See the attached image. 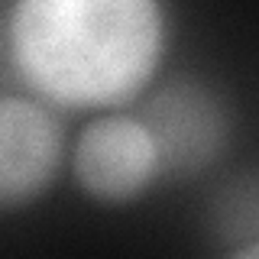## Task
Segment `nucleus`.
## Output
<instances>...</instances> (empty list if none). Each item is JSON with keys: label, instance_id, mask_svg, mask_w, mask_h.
Masks as SVG:
<instances>
[{"label": "nucleus", "instance_id": "423d86ee", "mask_svg": "<svg viewBox=\"0 0 259 259\" xmlns=\"http://www.w3.org/2000/svg\"><path fill=\"white\" fill-rule=\"evenodd\" d=\"M227 259H259V243H243V246H233Z\"/></svg>", "mask_w": 259, "mask_h": 259}, {"label": "nucleus", "instance_id": "f03ea898", "mask_svg": "<svg viewBox=\"0 0 259 259\" xmlns=\"http://www.w3.org/2000/svg\"><path fill=\"white\" fill-rule=\"evenodd\" d=\"M159 159L162 178H191L204 172L230 140L224 97L201 78H172L146 97L136 113Z\"/></svg>", "mask_w": 259, "mask_h": 259}, {"label": "nucleus", "instance_id": "7ed1b4c3", "mask_svg": "<svg viewBox=\"0 0 259 259\" xmlns=\"http://www.w3.org/2000/svg\"><path fill=\"white\" fill-rule=\"evenodd\" d=\"M71 165L81 191L101 204H130L159 178V159L136 113H101L75 140Z\"/></svg>", "mask_w": 259, "mask_h": 259}, {"label": "nucleus", "instance_id": "39448f33", "mask_svg": "<svg viewBox=\"0 0 259 259\" xmlns=\"http://www.w3.org/2000/svg\"><path fill=\"white\" fill-rule=\"evenodd\" d=\"M256 178L243 175L233 185L214 198V230L217 237L243 246V243H256L259 230V214H256Z\"/></svg>", "mask_w": 259, "mask_h": 259}, {"label": "nucleus", "instance_id": "20e7f679", "mask_svg": "<svg viewBox=\"0 0 259 259\" xmlns=\"http://www.w3.org/2000/svg\"><path fill=\"white\" fill-rule=\"evenodd\" d=\"M65 156L62 120L36 97L0 94V210H20L55 185Z\"/></svg>", "mask_w": 259, "mask_h": 259}, {"label": "nucleus", "instance_id": "f257e3e1", "mask_svg": "<svg viewBox=\"0 0 259 259\" xmlns=\"http://www.w3.org/2000/svg\"><path fill=\"white\" fill-rule=\"evenodd\" d=\"M7 42L20 81L46 107L107 110L149 88L168 16L156 0H20Z\"/></svg>", "mask_w": 259, "mask_h": 259}]
</instances>
